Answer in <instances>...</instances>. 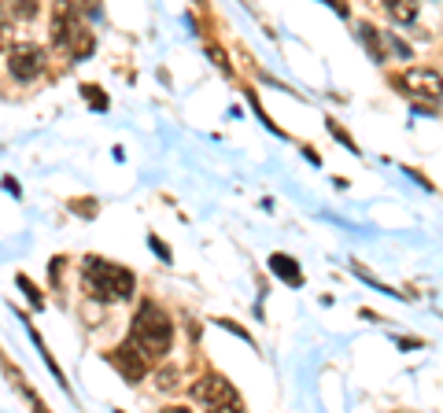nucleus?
Returning <instances> with one entry per match:
<instances>
[{
	"label": "nucleus",
	"mask_w": 443,
	"mask_h": 413,
	"mask_svg": "<svg viewBox=\"0 0 443 413\" xmlns=\"http://www.w3.org/2000/svg\"><path fill=\"white\" fill-rule=\"evenodd\" d=\"M358 37H362V44H366V52H370V59H373V63H384V59H388L384 44H381V34H377V30H373L370 23L358 26Z\"/></svg>",
	"instance_id": "9"
},
{
	"label": "nucleus",
	"mask_w": 443,
	"mask_h": 413,
	"mask_svg": "<svg viewBox=\"0 0 443 413\" xmlns=\"http://www.w3.org/2000/svg\"><path fill=\"white\" fill-rule=\"evenodd\" d=\"M37 8H41V0H8V11L15 19H34Z\"/></svg>",
	"instance_id": "12"
},
{
	"label": "nucleus",
	"mask_w": 443,
	"mask_h": 413,
	"mask_svg": "<svg viewBox=\"0 0 443 413\" xmlns=\"http://www.w3.org/2000/svg\"><path fill=\"white\" fill-rule=\"evenodd\" d=\"M211 59H215L218 67H222V71L229 74V59H225V52H218V48H211Z\"/></svg>",
	"instance_id": "21"
},
{
	"label": "nucleus",
	"mask_w": 443,
	"mask_h": 413,
	"mask_svg": "<svg viewBox=\"0 0 443 413\" xmlns=\"http://www.w3.org/2000/svg\"><path fill=\"white\" fill-rule=\"evenodd\" d=\"M81 96L89 100V107H93V111H107V92L93 89V85H81Z\"/></svg>",
	"instance_id": "14"
},
{
	"label": "nucleus",
	"mask_w": 443,
	"mask_h": 413,
	"mask_svg": "<svg viewBox=\"0 0 443 413\" xmlns=\"http://www.w3.org/2000/svg\"><path fill=\"white\" fill-rule=\"evenodd\" d=\"M384 8H388L391 19H399L403 26H410V23L418 19V8L410 4V0H384Z\"/></svg>",
	"instance_id": "10"
},
{
	"label": "nucleus",
	"mask_w": 443,
	"mask_h": 413,
	"mask_svg": "<svg viewBox=\"0 0 443 413\" xmlns=\"http://www.w3.org/2000/svg\"><path fill=\"white\" fill-rule=\"evenodd\" d=\"M85 288H89L93 299H100V303H126V299H134V292H137V277L126 266H119V262L89 255L85 258Z\"/></svg>",
	"instance_id": "1"
},
{
	"label": "nucleus",
	"mask_w": 443,
	"mask_h": 413,
	"mask_svg": "<svg viewBox=\"0 0 443 413\" xmlns=\"http://www.w3.org/2000/svg\"><path fill=\"white\" fill-rule=\"evenodd\" d=\"M15 285H19V288L26 292L30 306H34V310H45V295H41V288H37V285H34V280H30L26 273H19V277H15Z\"/></svg>",
	"instance_id": "11"
},
{
	"label": "nucleus",
	"mask_w": 443,
	"mask_h": 413,
	"mask_svg": "<svg viewBox=\"0 0 443 413\" xmlns=\"http://www.w3.org/2000/svg\"><path fill=\"white\" fill-rule=\"evenodd\" d=\"M391 85H396L403 96H410L414 104L436 107L443 100V78H439V71H429V67H410L391 81Z\"/></svg>",
	"instance_id": "4"
},
{
	"label": "nucleus",
	"mask_w": 443,
	"mask_h": 413,
	"mask_svg": "<svg viewBox=\"0 0 443 413\" xmlns=\"http://www.w3.org/2000/svg\"><path fill=\"white\" fill-rule=\"evenodd\" d=\"M270 273H273V277H281L288 288H300V285H303V270H300V262H295L292 255L273 251V255H270Z\"/></svg>",
	"instance_id": "8"
},
{
	"label": "nucleus",
	"mask_w": 443,
	"mask_h": 413,
	"mask_svg": "<svg viewBox=\"0 0 443 413\" xmlns=\"http://www.w3.org/2000/svg\"><path fill=\"white\" fill-rule=\"evenodd\" d=\"M8 30H11V26H8V15H4V11H0V44H4V41H8Z\"/></svg>",
	"instance_id": "22"
},
{
	"label": "nucleus",
	"mask_w": 443,
	"mask_h": 413,
	"mask_svg": "<svg viewBox=\"0 0 443 413\" xmlns=\"http://www.w3.org/2000/svg\"><path fill=\"white\" fill-rule=\"evenodd\" d=\"M129 336L137 340V347L148 354V358H167V351L174 347V321L170 313L163 310L159 303L144 299L134 313V325H129Z\"/></svg>",
	"instance_id": "2"
},
{
	"label": "nucleus",
	"mask_w": 443,
	"mask_h": 413,
	"mask_svg": "<svg viewBox=\"0 0 443 413\" xmlns=\"http://www.w3.org/2000/svg\"><path fill=\"white\" fill-rule=\"evenodd\" d=\"M148 361H152V358L141 351L134 336H126V343H119V347L111 351V366L119 369V373L129 380V384H137V380L148 373Z\"/></svg>",
	"instance_id": "7"
},
{
	"label": "nucleus",
	"mask_w": 443,
	"mask_h": 413,
	"mask_svg": "<svg viewBox=\"0 0 443 413\" xmlns=\"http://www.w3.org/2000/svg\"><path fill=\"white\" fill-rule=\"evenodd\" d=\"M41 71H45V48L41 44L23 41V44L8 48V74L15 81H37Z\"/></svg>",
	"instance_id": "6"
},
{
	"label": "nucleus",
	"mask_w": 443,
	"mask_h": 413,
	"mask_svg": "<svg viewBox=\"0 0 443 413\" xmlns=\"http://www.w3.org/2000/svg\"><path fill=\"white\" fill-rule=\"evenodd\" d=\"M388 48H391V52H396L399 59H406V56H410V44H406V41H399V34H391V37H388Z\"/></svg>",
	"instance_id": "17"
},
{
	"label": "nucleus",
	"mask_w": 443,
	"mask_h": 413,
	"mask_svg": "<svg viewBox=\"0 0 443 413\" xmlns=\"http://www.w3.org/2000/svg\"><path fill=\"white\" fill-rule=\"evenodd\" d=\"M189 395H192V402L211 406V409H240V406H244L240 395H237V388L229 384L225 376H218V373H203V376L192 384Z\"/></svg>",
	"instance_id": "5"
},
{
	"label": "nucleus",
	"mask_w": 443,
	"mask_h": 413,
	"mask_svg": "<svg viewBox=\"0 0 443 413\" xmlns=\"http://www.w3.org/2000/svg\"><path fill=\"white\" fill-rule=\"evenodd\" d=\"M218 325H222V328H229V333H233V336H240L244 343H252V333H244V328H240L237 321H229V318H218Z\"/></svg>",
	"instance_id": "18"
},
{
	"label": "nucleus",
	"mask_w": 443,
	"mask_h": 413,
	"mask_svg": "<svg viewBox=\"0 0 443 413\" xmlns=\"http://www.w3.org/2000/svg\"><path fill=\"white\" fill-rule=\"evenodd\" d=\"M325 126H329V133H333V137H336V140H340L343 148H348L351 155H358V144L351 140V133H348V129H343V126H340L336 119H333V114H329V119H325Z\"/></svg>",
	"instance_id": "13"
},
{
	"label": "nucleus",
	"mask_w": 443,
	"mask_h": 413,
	"mask_svg": "<svg viewBox=\"0 0 443 413\" xmlns=\"http://www.w3.org/2000/svg\"><path fill=\"white\" fill-rule=\"evenodd\" d=\"M52 41L59 48H71L78 59H89L93 56V37L85 34L78 11L71 0H56V11H52Z\"/></svg>",
	"instance_id": "3"
},
{
	"label": "nucleus",
	"mask_w": 443,
	"mask_h": 413,
	"mask_svg": "<svg viewBox=\"0 0 443 413\" xmlns=\"http://www.w3.org/2000/svg\"><path fill=\"white\" fill-rule=\"evenodd\" d=\"M71 210H78L81 218H96V200H89V196L85 200H71Z\"/></svg>",
	"instance_id": "15"
},
{
	"label": "nucleus",
	"mask_w": 443,
	"mask_h": 413,
	"mask_svg": "<svg viewBox=\"0 0 443 413\" xmlns=\"http://www.w3.org/2000/svg\"><path fill=\"white\" fill-rule=\"evenodd\" d=\"M4 192H11V196H19L23 188H19V181H11V177H4Z\"/></svg>",
	"instance_id": "23"
},
{
	"label": "nucleus",
	"mask_w": 443,
	"mask_h": 413,
	"mask_svg": "<svg viewBox=\"0 0 443 413\" xmlns=\"http://www.w3.org/2000/svg\"><path fill=\"white\" fill-rule=\"evenodd\" d=\"M325 4H329L336 15H340V19H348V15H351V8H348V0H325Z\"/></svg>",
	"instance_id": "19"
},
{
	"label": "nucleus",
	"mask_w": 443,
	"mask_h": 413,
	"mask_svg": "<svg viewBox=\"0 0 443 413\" xmlns=\"http://www.w3.org/2000/svg\"><path fill=\"white\" fill-rule=\"evenodd\" d=\"M399 347H403V351H418V347H425L421 340H414V336H403V340H396Z\"/></svg>",
	"instance_id": "20"
},
{
	"label": "nucleus",
	"mask_w": 443,
	"mask_h": 413,
	"mask_svg": "<svg viewBox=\"0 0 443 413\" xmlns=\"http://www.w3.org/2000/svg\"><path fill=\"white\" fill-rule=\"evenodd\" d=\"M148 247H152V251H155V255H159L163 262H170V258H174V255H170V247H167V244H163L159 237H148Z\"/></svg>",
	"instance_id": "16"
}]
</instances>
